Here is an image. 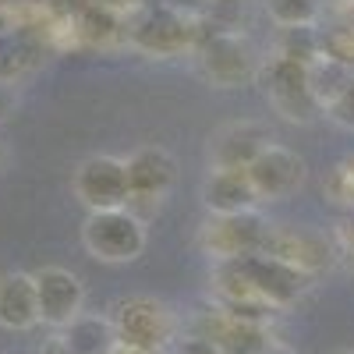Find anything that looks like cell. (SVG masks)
Segmentation results:
<instances>
[{
  "instance_id": "cell-1",
  "label": "cell",
  "mask_w": 354,
  "mask_h": 354,
  "mask_svg": "<svg viewBox=\"0 0 354 354\" xmlns=\"http://www.w3.org/2000/svg\"><path fill=\"white\" fill-rule=\"evenodd\" d=\"M82 245L93 259L110 262V266L135 262L145 252V223L131 205H121V209H96L82 223Z\"/></svg>"
},
{
  "instance_id": "cell-2",
  "label": "cell",
  "mask_w": 354,
  "mask_h": 354,
  "mask_svg": "<svg viewBox=\"0 0 354 354\" xmlns=\"http://www.w3.org/2000/svg\"><path fill=\"white\" fill-rule=\"evenodd\" d=\"M113 326H117L121 351L160 354L177 333V319L156 298H128V301L117 305Z\"/></svg>"
},
{
  "instance_id": "cell-3",
  "label": "cell",
  "mask_w": 354,
  "mask_h": 354,
  "mask_svg": "<svg viewBox=\"0 0 354 354\" xmlns=\"http://www.w3.org/2000/svg\"><path fill=\"white\" fill-rule=\"evenodd\" d=\"M75 195L88 213L96 209H121L131 202L128 163L117 156H88L75 170Z\"/></svg>"
},
{
  "instance_id": "cell-4",
  "label": "cell",
  "mask_w": 354,
  "mask_h": 354,
  "mask_svg": "<svg viewBox=\"0 0 354 354\" xmlns=\"http://www.w3.org/2000/svg\"><path fill=\"white\" fill-rule=\"evenodd\" d=\"M245 280L255 287V294L270 305V308H287L308 290V273L294 270L290 262L270 255V252H252L238 259Z\"/></svg>"
},
{
  "instance_id": "cell-5",
  "label": "cell",
  "mask_w": 354,
  "mask_h": 354,
  "mask_svg": "<svg viewBox=\"0 0 354 354\" xmlns=\"http://www.w3.org/2000/svg\"><path fill=\"white\" fill-rule=\"evenodd\" d=\"M245 170L252 177V188H255L259 202L290 198L305 185V160L294 149H287V145H277V142L266 145Z\"/></svg>"
},
{
  "instance_id": "cell-6",
  "label": "cell",
  "mask_w": 354,
  "mask_h": 354,
  "mask_svg": "<svg viewBox=\"0 0 354 354\" xmlns=\"http://www.w3.org/2000/svg\"><path fill=\"white\" fill-rule=\"evenodd\" d=\"M36 298H39V322L50 330H64L71 319L82 315L85 283L61 266H46L36 273Z\"/></svg>"
},
{
  "instance_id": "cell-7",
  "label": "cell",
  "mask_w": 354,
  "mask_h": 354,
  "mask_svg": "<svg viewBox=\"0 0 354 354\" xmlns=\"http://www.w3.org/2000/svg\"><path fill=\"white\" fill-rule=\"evenodd\" d=\"M266 223L252 213H230V216H213L209 227L202 234V245L213 259L230 262V259H245L252 252H262L266 245Z\"/></svg>"
},
{
  "instance_id": "cell-8",
  "label": "cell",
  "mask_w": 354,
  "mask_h": 354,
  "mask_svg": "<svg viewBox=\"0 0 354 354\" xmlns=\"http://www.w3.org/2000/svg\"><path fill=\"white\" fill-rule=\"evenodd\" d=\"M128 185H131V202H163L177 181V163L160 145H142L128 160ZM128 202V205H131Z\"/></svg>"
},
{
  "instance_id": "cell-9",
  "label": "cell",
  "mask_w": 354,
  "mask_h": 354,
  "mask_svg": "<svg viewBox=\"0 0 354 354\" xmlns=\"http://www.w3.org/2000/svg\"><path fill=\"white\" fill-rule=\"evenodd\" d=\"M270 96L287 121H312L315 110H319V100L308 85V64L294 61V57H280L273 64Z\"/></svg>"
},
{
  "instance_id": "cell-10",
  "label": "cell",
  "mask_w": 354,
  "mask_h": 354,
  "mask_svg": "<svg viewBox=\"0 0 354 354\" xmlns=\"http://www.w3.org/2000/svg\"><path fill=\"white\" fill-rule=\"evenodd\" d=\"M198 64H202V75L209 78V82L230 88V85H241L245 78H252V71H255V53H252V46H248L241 36L220 32V36H213L209 43L202 46Z\"/></svg>"
},
{
  "instance_id": "cell-11",
  "label": "cell",
  "mask_w": 354,
  "mask_h": 354,
  "mask_svg": "<svg viewBox=\"0 0 354 354\" xmlns=\"http://www.w3.org/2000/svg\"><path fill=\"white\" fill-rule=\"evenodd\" d=\"M202 202L213 216H230V213H252L259 205V195L245 167H213L202 181Z\"/></svg>"
},
{
  "instance_id": "cell-12",
  "label": "cell",
  "mask_w": 354,
  "mask_h": 354,
  "mask_svg": "<svg viewBox=\"0 0 354 354\" xmlns=\"http://www.w3.org/2000/svg\"><path fill=\"white\" fill-rule=\"evenodd\" d=\"M262 252H270L283 262H290L294 270H301V273H315L322 270V266H330V245L322 241V234H312V230H270L266 234V245Z\"/></svg>"
},
{
  "instance_id": "cell-13",
  "label": "cell",
  "mask_w": 354,
  "mask_h": 354,
  "mask_svg": "<svg viewBox=\"0 0 354 354\" xmlns=\"http://www.w3.org/2000/svg\"><path fill=\"white\" fill-rule=\"evenodd\" d=\"M39 322L36 273H4L0 277V326L25 333Z\"/></svg>"
},
{
  "instance_id": "cell-14",
  "label": "cell",
  "mask_w": 354,
  "mask_h": 354,
  "mask_svg": "<svg viewBox=\"0 0 354 354\" xmlns=\"http://www.w3.org/2000/svg\"><path fill=\"white\" fill-rule=\"evenodd\" d=\"M209 330H202L205 337H213L223 354H262L270 347V337H266V326L259 319H245L234 315L230 308H216L213 315H205Z\"/></svg>"
},
{
  "instance_id": "cell-15",
  "label": "cell",
  "mask_w": 354,
  "mask_h": 354,
  "mask_svg": "<svg viewBox=\"0 0 354 354\" xmlns=\"http://www.w3.org/2000/svg\"><path fill=\"white\" fill-rule=\"evenodd\" d=\"M270 142L273 138L266 135L259 124H248V121L245 124H230V128H223L216 135L213 149H209L213 167H248Z\"/></svg>"
},
{
  "instance_id": "cell-16",
  "label": "cell",
  "mask_w": 354,
  "mask_h": 354,
  "mask_svg": "<svg viewBox=\"0 0 354 354\" xmlns=\"http://www.w3.org/2000/svg\"><path fill=\"white\" fill-rule=\"evenodd\" d=\"M61 333H64L71 354H117V351H121V340H117L113 319H103V315L82 312L78 319L68 322Z\"/></svg>"
},
{
  "instance_id": "cell-17",
  "label": "cell",
  "mask_w": 354,
  "mask_h": 354,
  "mask_svg": "<svg viewBox=\"0 0 354 354\" xmlns=\"http://www.w3.org/2000/svg\"><path fill=\"white\" fill-rule=\"evenodd\" d=\"M138 43L145 50H153V53H174V50H181L188 43V28H185V21H177L170 15H156L138 32Z\"/></svg>"
},
{
  "instance_id": "cell-18",
  "label": "cell",
  "mask_w": 354,
  "mask_h": 354,
  "mask_svg": "<svg viewBox=\"0 0 354 354\" xmlns=\"http://www.w3.org/2000/svg\"><path fill=\"white\" fill-rule=\"evenodd\" d=\"M266 15L280 28H312L322 15V0H266Z\"/></svg>"
},
{
  "instance_id": "cell-19",
  "label": "cell",
  "mask_w": 354,
  "mask_h": 354,
  "mask_svg": "<svg viewBox=\"0 0 354 354\" xmlns=\"http://www.w3.org/2000/svg\"><path fill=\"white\" fill-rule=\"evenodd\" d=\"M174 354H223V347L213 337H205V333H192L185 340H177V351Z\"/></svg>"
},
{
  "instance_id": "cell-20",
  "label": "cell",
  "mask_w": 354,
  "mask_h": 354,
  "mask_svg": "<svg viewBox=\"0 0 354 354\" xmlns=\"http://www.w3.org/2000/svg\"><path fill=\"white\" fill-rule=\"evenodd\" d=\"M39 354H71V347H68V340H64V333L61 330H57L43 347H39Z\"/></svg>"
},
{
  "instance_id": "cell-21",
  "label": "cell",
  "mask_w": 354,
  "mask_h": 354,
  "mask_svg": "<svg viewBox=\"0 0 354 354\" xmlns=\"http://www.w3.org/2000/svg\"><path fill=\"white\" fill-rule=\"evenodd\" d=\"M262 354H294V351H287V347H273V344H270V347H266Z\"/></svg>"
},
{
  "instance_id": "cell-22",
  "label": "cell",
  "mask_w": 354,
  "mask_h": 354,
  "mask_svg": "<svg viewBox=\"0 0 354 354\" xmlns=\"http://www.w3.org/2000/svg\"><path fill=\"white\" fill-rule=\"evenodd\" d=\"M340 354H354V351H340Z\"/></svg>"
}]
</instances>
